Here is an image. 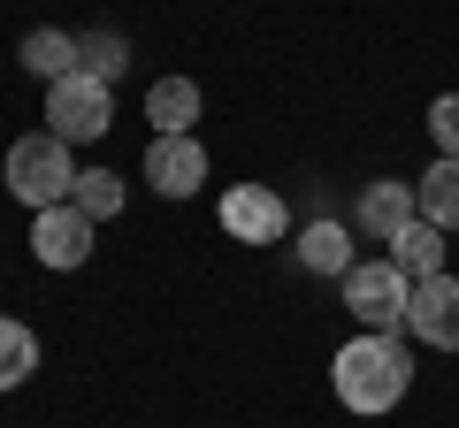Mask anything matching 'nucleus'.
<instances>
[{
	"instance_id": "1",
	"label": "nucleus",
	"mask_w": 459,
	"mask_h": 428,
	"mask_svg": "<svg viewBox=\"0 0 459 428\" xmlns=\"http://www.w3.org/2000/svg\"><path fill=\"white\" fill-rule=\"evenodd\" d=\"M329 382H337V406L344 413H391L398 398L413 390V352L398 345V337L368 330V337H352V345L337 352Z\"/></svg>"
},
{
	"instance_id": "2",
	"label": "nucleus",
	"mask_w": 459,
	"mask_h": 428,
	"mask_svg": "<svg viewBox=\"0 0 459 428\" xmlns=\"http://www.w3.org/2000/svg\"><path fill=\"white\" fill-rule=\"evenodd\" d=\"M8 192H16L31 214H47V207H62V199H77V161H69V146H62L54 131L16 138V146H8Z\"/></svg>"
},
{
	"instance_id": "3",
	"label": "nucleus",
	"mask_w": 459,
	"mask_h": 428,
	"mask_svg": "<svg viewBox=\"0 0 459 428\" xmlns=\"http://www.w3.org/2000/svg\"><path fill=\"white\" fill-rule=\"evenodd\" d=\"M406 306H413V276L391 253H383V261H352V276H344V313H352L360 330L398 337L406 330Z\"/></svg>"
},
{
	"instance_id": "4",
	"label": "nucleus",
	"mask_w": 459,
	"mask_h": 428,
	"mask_svg": "<svg viewBox=\"0 0 459 428\" xmlns=\"http://www.w3.org/2000/svg\"><path fill=\"white\" fill-rule=\"evenodd\" d=\"M108 123H115V84H100V77H84V69H69L62 84H47V131L62 138H77V146H92V138H108Z\"/></svg>"
},
{
	"instance_id": "5",
	"label": "nucleus",
	"mask_w": 459,
	"mask_h": 428,
	"mask_svg": "<svg viewBox=\"0 0 459 428\" xmlns=\"http://www.w3.org/2000/svg\"><path fill=\"white\" fill-rule=\"evenodd\" d=\"M92 214L77 207V199H62V207H47V214H31V253L47 268H84L92 261Z\"/></svg>"
},
{
	"instance_id": "6",
	"label": "nucleus",
	"mask_w": 459,
	"mask_h": 428,
	"mask_svg": "<svg viewBox=\"0 0 459 428\" xmlns=\"http://www.w3.org/2000/svg\"><path fill=\"white\" fill-rule=\"evenodd\" d=\"M222 230L238 237V245H276V237L291 230V207H283L268 184H238V192H222Z\"/></svg>"
},
{
	"instance_id": "7",
	"label": "nucleus",
	"mask_w": 459,
	"mask_h": 428,
	"mask_svg": "<svg viewBox=\"0 0 459 428\" xmlns=\"http://www.w3.org/2000/svg\"><path fill=\"white\" fill-rule=\"evenodd\" d=\"M406 330L429 352H459V276H421L406 306Z\"/></svg>"
},
{
	"instance_id": "8",
	"label": "nucleus",
	"mask_w": 459,
	"mask_h": 428,
	"mask_svg": "<svg viewBox=\"0 0 459 428\" xmlns=\"http://www.w3.org/2000/svg\"><path fill=\"white\" fill-rule=\"evenodd\" d=\"M146 184L161 199H192L207 184V146L199 138H153L146 146Z\"/></svg>"
},
{
	"instance_id": "9",
	"label": "nucleus",
	"mask_w": 459,
	"mask_h": 428,
	"mask_svg": "<svg viewBox=\"0 0 459 428\" xmlns=\"http://www.w3.org/2000/svg\"><path fill=\"white\" fill-rule=\"evenodd\" d=\"M413 214H421V207H413V184H398V176H383V184H368V192H360V230L383 237V245L406 230Z\"/></svg>"
},
{
	"instance_id": "10",
	"label": "nucleus",
	"mask_w": 459,
	"mask_h": 428,
	"mask_svg": "<svg viewBox=\"0 0 459 428\" xmlns=\"http://www.w3.org/2000/svg\"><path fill=\"white\" fill-rule=\"evenodd\" d=\"M146 123H153V138H192V123H199V84L192 77H161L146 92Z\"/></svg>"
},
{
	"instance_id": "11",
	"label": "nucleus",
	"mask_w": 459,
	"mask_h": 428,
	"mask_svg": "<svg viewBox=\"0 0 459 428\" xmlns=\"http://www.w3.org/2000/svg\"><path fill=\"white\" fill-rule=\"evenodd\" d=\"M413 207H421V222H437V230L452 237L459 230V161H444V153H437V161L413 176Z\"/></svg>"
},
{
	"instance_id": "12",
	"label": "nucleus",
	"mask_w": 459,
	"mask_h": 428,
	"mask_svg": "<svg viewBox=\"0 0 459 428\" xmlns=\"http://www.w3.org/2000/svg\"><path fill=\"white\" fill-rule=\"evenodd\" d=\"M299 261H307L314 268V276H352V230H344V222H329V214H322V222H307V230H299Z\"/></svg>"
},
{
	"instance_id": "13",
	"label": "nucleus",
	"mask_w": 459,
	"mask_h": 428,
	"mask_svg": "<svg viewBox=\"0 0 459 428\" xmlns=\"http://www.w3.org/2000/svg\"><path fill=\"white\" fill-rule=\"evenodd\" d=\"M16 62L31 69V77H47V84H62L69 69H77V39H69V31H54V23H39V31H23V47H16Z\"/></svg>"
},
{
	"instance_id": "14",
	"label": "nucleus",
	"mask_w": 459,
	"mask_h": 428,
	"mask_svg": "<svg viewBox=\"0 0 459 428\" xmlns=\"http://www.w3.org/2000/svg\"><path fill=\"white\" fill-rule=\"evenodd\" d=\"M391 261L406 268L413 283H421V276H444V230H437V222H421V214H413L406 230L391 237Z\"/></svg>"
},
{
	"instance_id": "15",
	"label": "nucleus",
	"mask_w": 459,
	"mask_h": 428,
	"mask_svg": "<svg viewBox=\"0 0 459 428\" xmlns=\"http://www.w3.org/2000/svg\"><path fill=\"white\" fill-rule=\"evenodd\" d=\"M31 367H39V337L23 330V321H8V313H0V390L31 382Z\"/></svg>"
},
{
	"instance_id": "16",
	"label": "nucleus",
	"mask_w": 459,
	"mask_h": 428,
	"mask_svg": "<svg viewBox=\"0 0 459 428\" xmlns=\"http://www.w3.org/2000/svg\"><path fill=\"white\" fill-rule=\"evenodd\" d=\"M77 69H84V77H100V84H115L123 69H131V47H123L115 31H84L77 39Z\"/></svg>"
},
{
	"instance_id": "17",
	"label": "nucleus",
	"mask_w": 459,
	"mask_h": 428,
	"mask_svg": "<svg viewBox=\"0 0 459 428\" xmlns=\"http://www.w3.org/2000/svg\"><path fill=\"white\" fill-rule=\"evenodd\" d=\"M77 207L92 214V222L123 214V176H115V168H84V176H77Z\"/></svg>"
},
{
	"instance_id": "18",
	"label": "nucleus",
	"mask_w": 459,
	"mask_h": 428,
	"mask_svg": "<svg viewBox=\"0 0 459 428\" xmlns=\"http://www.w3.org/2000/svg\"><path fill=\"white\" fill-rule=\"evenodd\" d=\"M429 138H437L444 161H459V92H437V99H429Z\"/></svg>"
}]
</instances>
